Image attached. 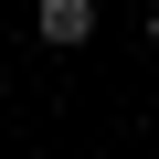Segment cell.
<instances>
[{
    "label": "cell",
    "mask_w": 159,
    "mask_h": 159,
    "mask_svg": "<svg viewBox=\"0 0 159 159\" xmlns=\"http://www.w3.org/2000/svg\"><path fill=\"white\" fill-rule=\"evenodd\" d=\"M148 53H159V11H148Z\"/></svg>",
    "instance_id": "7a4b0ae2"
},
{
    "label": "cell",
    "mask_w": 159,
    "mask_h": 159,
    "mask_svg": "<svg viewBox=\"0 0 159 159\" xmlns=\"http://www.w3.org/2000/svg\"><path fill=\"white\" fill-rule=\"evenodd\" d=\"M32 32H43L53 53H74V43L96 32V0H43V11H32Z\"/></svg>",
    "instance_id": "6da1fadb"
}]
</instances>
